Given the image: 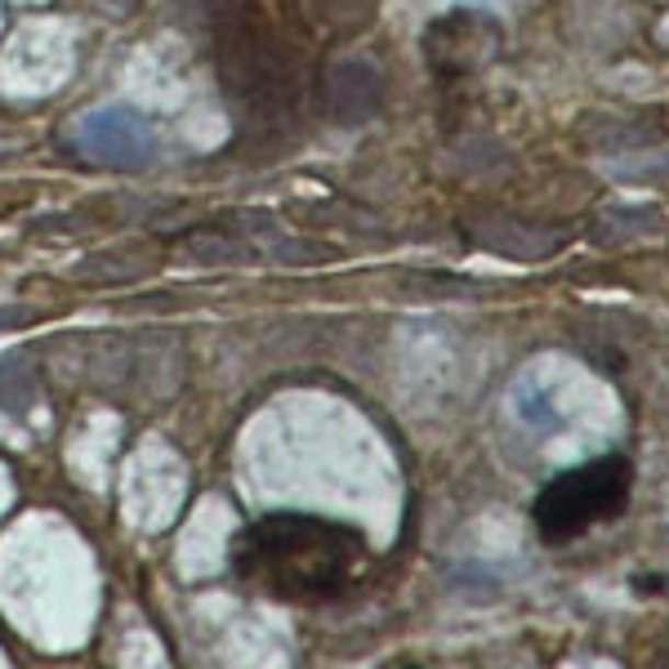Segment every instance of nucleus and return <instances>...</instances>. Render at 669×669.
Masks as SVG:
<instances>
[{
  "label": "nucleus",
  "instance_id": "obj_1",
  "mask_svg": "<svg viewBox=\"0 0 669 669\" xmlns=\"http://www.w3.org/2000/svg\"><path fill=\"white\" fill-rule=\"evenodd\" d=\"M362 563V531L317 513H263L233 541L237 580L299 608H321L353 593Z\"/></svg>",
  "mask_w": 669,
  "mask_h": 669
},
{
  "label": "nucleus",
  "instance_id": "obj_2",
  "mask_svg": "<svg viewBox=\"0 0 669 669\" xmlns=\"http://www.w3.org/2000/svg\"><path fill=\"white\" fill-rule=\"evenodd\" d=\"M634 496V464L621 451L563 468L531 504V526L545 545H571L602 522H616Z\"/></svg>",
  "mask_w": 669,
  "mask_h": 669
},
{
  "label": "nucleus",
  "instance_id": "obj_3",
  "mask_svg": "<svg viewBox=\"0 0 669 669\" xmlns=\"http://www.w3.org/2000/svg\"><path fill=\"white\" fill-rule=\"evenodd\" d=\"M72 144L107 170H144L157 161V125L134 107H99L77 121Z\"/></svg>",
  "mask_w": 669,
  "mask_h": 669
},
{
  "label": "nucleus",
  "instance_id": "obj_4",
  "mask_svg": "<svg viewBox=\"0 0 669 669\" xmlns=\"http://www.w3.org/2000/svg\"><path fill=\"white\" fill-rule=\"evenodd\" d=\"M326 94H330V112L340 116V121H362L371 112V103H362V94L379 99V77L371 72L366 63H340L330 72Z\"/></svg>",
  "mask_w": 669,
  "mask_h": 669
},
{
  "label": "nucleus",
  "instance_id": "obj_5",
  "mask_svg": "<svg viewBox=\"0 0 669 669\" xmlns=\"http://www.w3.org/2000/svg\"><path fill=\"white\" fill-rule=\"evenodd\" d=\"M36 401V375L23 366V358H0V411L23 416Z\"/></svg>",
  "mask_w": 669,
  "mask_h": 669
},
{
  "label": "nucleus",
  "instance_id": "obj_6",
  "mask_svg": "<svg viewBox=\"0 0 669 669\" xmlns=\"http://www.w3.org/2000/svg\"><path fill=\"white\" fill-rule=\"evenodd\" d=\"M77 277H86V282H129V277H139V268H116V263H103V254H94L90 263L77 268Z\"/></svg>",
  "mask_w": 669,
  "mask_h": 669
},
{
  "label": "nucleus",
  "instance_id": "obj_7",
  "mask_svg": "<svg viewBox=\"0 0 669 669\" xmlns=\"http://www.w3.org/2000/svg\"><path fill=\"white\" fill-rule=\"evenodd\" d=\"M41 313L36 308H0V330H14V326H27V321H36Z\"/></svg>",
  "mask_w": 669,
  "mask_h": 669
}]
</instances>
